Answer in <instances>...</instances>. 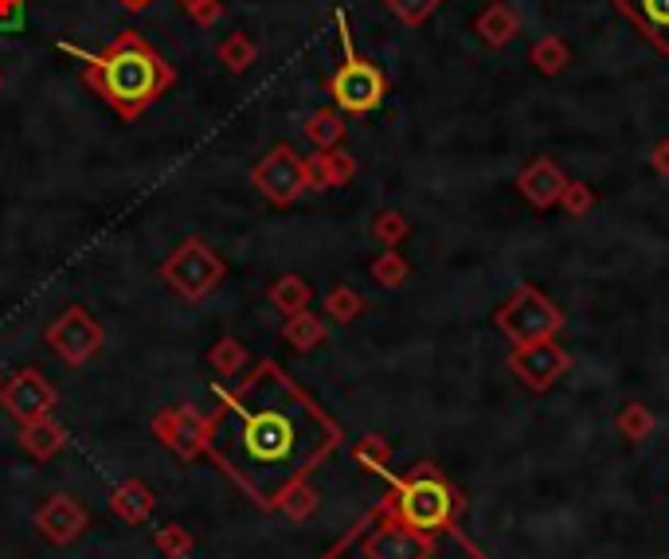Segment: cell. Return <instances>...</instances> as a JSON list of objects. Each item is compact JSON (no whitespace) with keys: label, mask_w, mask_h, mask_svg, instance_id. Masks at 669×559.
Masks as SVG:
<instances>
[{"label":"cell","mask_w":669,"mask_h":559,"mask_svg":"<svg viewBox=\"0 0 669 559\" xmlns=\"http://www.w3.org/2000/svg\"><path fill=\"white\" fill-rule=\"evenodd\" d=\"M63 443H67V435H63V426L55 423L52 415L36 418V423H24V450L32 454V458H40V462L55 458V454L63 450Z\"/></svg>","instance_id":"cell-12"},{"label":"cell","mask_w":669,"mask_h":559,"mask_svg":"<svg viewBox=\"0 0 669 559\" xmlns=\"http://www.w3.org/2000/svg\"><path fill=\"white\" fill-rule=\"evenodd\" d=\"M337 27H341V67L330 79V94L341 110H348V114H368V110H376L384 102V90H388L384 71H380L372 59L357 55L345 16H337Z\"/></svg>","instance_id":"cell-3"},{"label":"cell","mask_w":669,"mask_h":559,"mask_svg":"<svg viewBox=\"0 0 669 559\" xmlns=\"http://www.w3.org/2000/svg\"><path fill=\"white\" fill-rule=\"evenodd\" d=\"M357 298H353V293H333V298H330V313H333V317H341V321H348V317H353V313H357Z\"/></svg>","instance_id":"cell-21"},{"label":"cell","mask_w":669,"mask_h":559,"mask_svg":"<svg viewBox=\"0 0 669 559\" xmlns=\"http://www.w3.org/2000/svg\"><path fill=\"white\" fill-rule=\"evenodd\" d=\"M423 551H427V544H420L411 533H403V528H384V533L368 544V556L372 559H420Z\"/></svg>","instance_id":"cell-13"},{"label":"cell","mask_w":669,"mask_h":559,"mask_svg":"<svg viewBox=\"0 0 669 559\" xmlns=\"http://www.w3.org/2000/svg\"><path fill=\"white\" fill-rule=\"evenodd\" d=\"M153 505H157V501H153V493L142 485V481H134V478L125 481V485L114 489V513L125 516L130 524H142L145 516L153 513Z\"/></svg>","instance_id":"cell-14"},{"label":"cell","mask_w":669,"mask_h":559,"mask_svg":"<svg viewBox=\"0 0 669 559\" xmlns=\"http://www.w3.org/2000/svg\"><path fill=\"white\" fill-rule=\"evenodd\" d=\"M36 528L52 544H71V540H79L82 528H87V508H82L75 497H67V493H55V497H47L44 508L36 513Z\"/></svg>","instance_id":"cell-8"},{"label":"cell","mask_w":669,"mask_h":559,"mask_svg":"<svg viewBox=\"0 0 669 559\" xmlns=\"http://www.w3.org/2000/svg\"><path fill=\"white\" fill-rule=\"evenodd\" d=\"M313 505H317V493L310 489V481H294V485L286 489L282 497H278L275 508H282L286 516H294V521H302V516L313 513Z\"/></svg>","instance_id":"cell-15"},{"label":"cell","mask_w":669,"mask_h":559,"mask_svg":"<svg viewBox=\"0 0 669 559\" xmlns=\"http://www.w3.org/2000/svg\"><path fill=\"white\" fill-rule=\"evenodd\" d=\"M215 400L204 454L263 508H275L286 489L310 478L341 443L337 423L275 360H263L235 391L215 388Z\"/></svg>","instance_id":"cell-1"},{"label":"cell","mask_w":669,"mask_h":559,"mask_svg":"<svg viewBox=\"0 0 669 559\" xmlns=\"http://www.w3.org/2000/svg\"><path fill=\"white\" fill-rule=\"evenodd\" d=\"M403 521L408 524H415V528H435L438 521L446 516V493H443V485L438 481H431V478H415V481H408L403 485Z\"/></svg>","instance_id":"cell-9"},{"label":"cell","mask_w":669,"mask_h":559,"mask_svg":"<svg viewBox=\"0 0 669 559\" xmlns=\"http://www.w3.org/2000/svg\"><path fill=\"white\" fill-rule=\"evenodd\" d=\"M286 340H290L294 348H310V345L322 340V325H317L310 313H294V321L286 325Z\"/></svg>","instance_id":"cell-19"},{"label":"cell","mask_w":669,"mask_h":559,"mask_svg":"<svg viewBox=\"0 0 669 559\" xmlns=\"http://www.w3.org/2000/svg\"><path fill=\"white\" fill-rule=\"evenodd\" d=\"M82 82L125 122H137L177 82L172 63L137 32H122L99 55H82Z\"/></svg>","instance_id":"cell-2"},{"label":"cell","mask_w":669,"mask_h":559,"mask_svg":"<svg viewBox=\"0 0 669 559\" xmlns=\"http://www.w3.org/2000/svg\"><path fill=\"white\" fill-rule=\"evenodd\" d=\"M47 345H52V353L59 356L63 365H87L90 356H99L102 348V325L94 317H90L82 305H71L67 313H59V317L47 325Z\"/></svg>","instance_id":"cell-5"},{"label":"cell","mask_w":669,"mask_h":559,"mask_svg":"<svg viewBox=\"0 0 669 559\" xmlns=\"http://www.w3.org/2000/svg\"><path fill=\"white\" fill-rule=\"evenodd\" d=\"M118 4H122L125 12H145L149 4H157V0H118Z\"/></svg>","instance_id":"cell-22"},{"label":"cell","mask_w":669,"mask_h":559,"mask_svg":"<svg viewBox=\"0 0 669 559\" xmlns=\"http://www.w3.org/2000/svg\"><path fill=\"white\" fill-rule=\"evenodd\" d=\"M153 544H157V551H161L165 559H188V551H192V536H188L180 524L157 528V533H153Z\"/></svg>","instance_id":"cell-18"},{"label":"cell","mask_w":669,"mask_h":559,"mask_svg":"<svg viewBox=\"0 0 669 559\" xmlns=\"http://www.w3.org/2000/svg\"><path fill=\"white\" fill-rule=\"evenodd\" d=\"M255 185H259L263 195L275 200V204H290V200L302 195V188H305L302 160L294 157V149L278 145V149H270L267 157H263L259 169H255Z\"/></svg>","instance_id":"cell-7"},{"label":"cell","mask_w":669,"mask_h":559,"mask_svg":"<svg viewBox=\"0 0 669 559\" xmlns=\"http://www.w3.org/2000/svg\"><path fill=\"white\" fill-rule=\"evenodd\" d=\"M208 360H212V368H215L220 376H235L243 365H247V353H243L239 340L223 337V340H215V348L208 353Z\"/></svg>","instance_id":"cell-16"},{"label":"cell","mask_w":669,"mask_h":559,"mask_svg":"<svg viewBox=\"0 0 669 559\" xmlns=\"http://www.w3.org/2000/svg\"><path fill=\"white\" fill-rule=\"evenodd\" d=\"M305 298H310V290H305L302 278H282V282L270 286V302L282 313H302Z\"/></svg>","instance_id":"cell-17"},{"label":"cell","mask_w":669,"mask_h":559,"mask_svg":"<svg viewBox=\"0 0 669 559\" xmlns=\"http://www.w3.org/2000/svg\"><path fill=\"white\" fill-rule=\"evenodd\" d=\"M0 403L16 423H36V418H47L55 407V388L44 380L40 372L24 368L12 380L0 383Z\"/></svg>","instance_id":"cell-6"},{"label":"cell","mask_w":669,"mask_h":559,"mask_svg":"<svg viewBox=\"0 0 669 559\" xmlns=\"http://www.w3.org/2000/svg\"><path fill=\"white\" fill-rule=\"evenodd\" d=\"M161 278L180 293V298H188V302H200V298H208V293L220 286L223 258L215 255L204 239H185L177 250H172L169 262L161 267Z\"/></svg>","instance_id":"cell-4"},{"label":"cell","mask_w":669,"mask_h":559,"mask_svg":"<svg viewBox=\"0 0 669 559\" xmlns=\"http://www.w3.org/2000/svg\"><path fill=\"white\" fill-rule=\"evenodd\" d=\"M435 4H438V0H388V9H392L395 16L408 20V24H420V20L427 16Z\"/></svg>","instance_id":"cell-20"},{"label":"cell","mask_w":669,"mask_h":559,"mask_svg":"<svg viewBox=\"0 0 669 559\" xmlns=\"http://www.w3.org/2000/svg\"><path fill=\"white\" fill-rule=\"evenodd\" d=\"M623 12L643 27V36L654 47L669 52V0H618Z\"/></svg>","instance_id":"cell-11"},{"label":"cell","mask_w":669,"mask_h":559,"mask_svg":"<svg viewBox=\"0 0 669 559\" xmlns=\"http://www.w3.org/2000/svg\"><path fill=\"white\" fill-rule=\"evenodd\" d=\"M204 423L208 418H197L192 411L177 407V411H165V415L153 423V431H157L180 458H197V454H204Z\"/></svg>","instance_id":"cell-10"}]
</instances>
